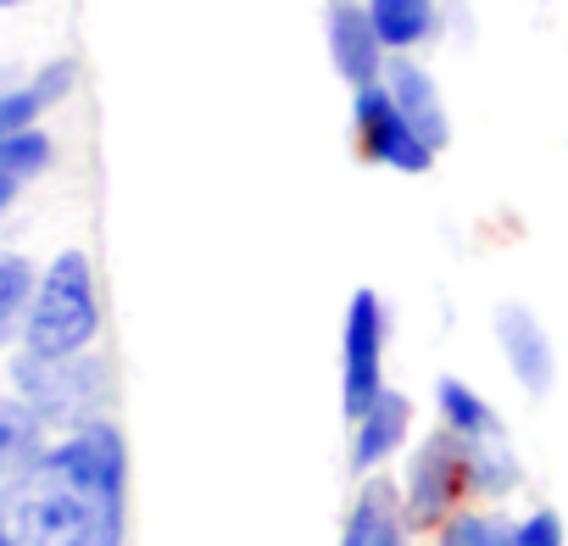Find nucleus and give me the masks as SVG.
Wrapping results in <instances>:
<instances>
[{
  "instance_id": "f257e3e1",
  "label": "nucleus",
  "mask_w": 568,
  "mask_h": 546,
  "mask_svg": "<svg viewBox=\"0 0 568 546\" xmlns=\"http://www.w3.org/2000/svg\"><path fill=\"white\" fill-rule=\"evenodd\" d=\"M123 429L90 418L0 485V546H123Z\"/></svg>"
},
{
  "instance_id": "f03ea898",
  "label": "nucleus",
  "mask_w": 568,
  "mask_h": 546,
  "mask_svg": "<svg viewBox=\"0 0 568 546\" xmlns=\"http://www.w3.org/2000/svg\"><path fill=\"white\" fill-rule=\"evenodd\" d=\"M101 335V291H95V262L68 245L45 262L34 302L23 313V352H45V357H73L90 352Z\"/></svg>"
},
{
  "instance_id": "7ed1b4c3",
  "label": "nucleus",
  "mask_w": 568,
  "mask_h": 546,
  "mask_svg": "<svg viewBox=\"0 0 568 546\" xmlns=\"http://www.w3.org/2000/svg\"><path fill=\"white\" fill-rule=\"evenodd\" d=\"M12 385L18 396L57 429H79L90 418H101L112 385H106V363L95 352H73V357H45V352H18L12 363Z\"/></svg>"
},
{
  "instance_id": "20e7f679",
  "label": "nucleus",
  "mask_w": 568,
  "mask_h": 546,
  "mask_svg": "<svg viewBox=\"0 0 568 546\" xmlns=\"http://www.w3.org/2000/svg\"><path fill=\"white\" fill-rule=\"evenodd\" d=\"M385 341H390V313L379 302V291H352L346 318H341V407L346 418H357L363 407L379 402L385 385Z\"/></svg>"
},
{
  "instance_id": "39448f33",
  "label": "nucleus",
  "mask_w": 568,
  "mask_h": 546,
  "mask_svg": "<svg viewBox=\"0 0 568 546\" xmlns=\"http://www.w3.org/2000/svg\"><path fill=\"white\" fill-rule=\"evenodd\" d=\"M352 129H357V145H363L379 168H396V173H429L435 156H440V151L396 112V101H390L385 84L352 90Z\"/></svg>"
},
{
  "instance_id": "423d86ee",
  "label": "nucleus",
  "mask_w": 568,
  "mask_h": 546,
  "mask_svg": "<svg viewBox=\"0 0 568 546\" xmlns=\"http://www.w3.org/2000/svg\"><path fill=\"white\" fill-rule=\"evenodd\" d=\"M463 491H474L468 485V441L440 429V435H429L413 452V468H407V485H402V507H407L413 524H440L457 507Z\"/></svg>"
},
{
  "instance_id": "0eeeda50",
  "label": "nucleus",
  "mask_w": 568,
  "mask_h": 546,
  "mask_svg": "<svg viewBox=\"0 0 568 546\" xmlns=\"http://www.w3.org/2000/svg\"><path fill=\"white\" fill-rule=\"evenodd\" d=\"M490 330H496L501 363H507V374L518 380V391H524L529 402L551 396V385H557V352H551V335H546L540 313H535L529 302H501L496 318H490Z\"/></svg>"
},
{
  "instance_id": "6e6552de",
  "label": "nucleus",
  "mask_w": 568,
  "mask_h": 546,
  "mask_svg": "<svg viewBox=\"0 0 568 546\" xmlns=\"http://www.w3.org/2000/svg\"><path fill=\"white\" fill-rule=\"evenodd\" d=\"M324 34H329V62L335 73L352 84V90H368L385 79L390 68V51L368 18L363 0H329V12H324Z\"/></svg>"
},
{
  "instance_id": "1a4fd4ad",
  "label": "nucleus",
  "mask_w": 568,
  "mask_h": 546,
  "mask_svg": "<svg viewBox=\"0 0 568 546\" xmlns=\"http://www.w3.org/2000/svg\"><path fill=\"white\" fill-rule=\"evenodd\" d=\"M385 90H390V101H396V112L440 151L446 140H452V118H446V95H440V84H435V73L424 68V62H413V57H390V68H385V79H379Z\"/></svg>"
},
{
  "instance_id": "9d476101",
  "label": "nucleus",
  "mask_w": 568,
  "mask_h": 546,
  "mask_svg": "<svg viewBox=\"0 0 568 546\" xmlns=\"http://www.w3.org/2000/svg\"><path fill=\"white\" fill-rule=\"evenodd\" d=\"M407 424H413V402L402 391H379V402L352 418V468L374 474L379 463H390L407 441Z\"/></svg>"
},
{
  "instance_id": "9b49d317",
  "label": "nucleus",
  "mask_w": 568,
  "mask_h": 546,
  "mask_svg": "<svg viewBox=\"0 0 568 546\" xmlns=\"http://www.w3.org/2000/svg\"><path fill=\"white\" fill-rule=\"evenodd\" d=\"M73 84H79V68L62 57V62H45L29 84L0 90V145H7L12 134H23V129H34L57 101H68V95H73Z\"/></svg>"
},
{
  "instance_id": "f8f14e48",
  "label": "nucleus",
  "mask_w": 568,
  "mask_h": 546,
  "mask_svg": "<svg viewBox=\"0 0 568 546\" xmlns=\"http://www.w3.org/2000/svg\"><path fill=\"white\" fill-rule=\"evenodd\" d=\"M363 7H368V18H374V29H379L390 57H413L429 40L446 34V7L440 0H363Z\"/></svg>"
},
{
  "instance_id": "ddd939ff",
  "label": "nucleus",
  "mask_w": 568,
  "mask_h": 546,
  "mask_svg": "<svg viewBox=\"0 0 568 546\" xmlns=\"http://www.w3.org/2000/svg\"><path fill=\"white\" fill-rule=\"evenodd\" d=\"M341 546H407V507H402V491L385 485V479L363 485V496H357L352 513H346Z\"/></svg>"
},
{
  "instance_id": "4468645a",
  "label": "nucleus",
  "mask_w": 568,
  "mask_h": 546,
  "mask_svg": "<svg viewBox=\"0 0 568 546\" xmlns=\"http://www.w3.org/2000/svg\"><path fill=\"white\" fill-rule=\"evenodd\" d=\"M45 418L23 402V396H0V485L12 474H23L40 452H45Z\"/></svg>"
},
{
  "instance_id": "2eb2a0df",
  "label": "nucleus",
  "mask_w": 568,
  "mask_h": 546,
  "mask_svg": "<svg viewBox=\"0 0 568 546\" xmlns=\"http://www.w3.org/2000/svg\"><path fill=\"white\" fill-rule=\"evenodd\" d=\"M435 407H440V429L463 435V441H485V435H501V418L496 407L457 374H440L435 380Z\"/></svg>"
},
{
  "instance_id": "dca6fc26",
  "label": "nucleus",
  "mask_w": 568,
  "mask_h": 546,
  "mask_svg": "<svg viewBox=\"0 0 568 546\" xmlns=\"http://www.w3.org/2000/svg\"><path fill=\"white\" fill-rule=\"evenodd\" d=\"M51 156H57V145H51V134H45L40 123L0 145V218L12 212V201L23 195L29 179H40V173L51 168Z\"/></svg>"
},
{
  "instance_id": "f3484780",
  "label": "nucleus",
  "mask_w": 568,
  "mask_h": 546,
  "mask_svg": "<svg viewBox=\"0 0 568 546\" xmlns=\"http://www.w3.org/2000/svg\"><path fill=\"white\" fill-rule=\"evenodd\" d=\"M518 479H524V468H518V457H513L507 435L468 441V485H474L479 496H507Z\"/></svg>"
},
{
  "instance_id": "a211bd4d",
  "label": "nucleus",
  "mask_w": 568,
  "mask_h": 546,
  "mask_svg": "<svg viewBox=\"0 0 568 546\" xmlns=\"http://www.w3.org/2000/svg\"><path fill=\"white\" fill-rule=\"evenodd\" d=\"M34 285H40V273L29 267V256L0 251V341L23 335V313L34 302Z\"/></svg>"
},
{
  "instance_id": "6ab92c4d",
  "label": "nucleus",
  "mask_w": 568,
  "mask_h": 546,
  "mask_svg": "<svg viewBox=\"0 0 568 546\" xmlns=\"http://www.w3.org/2000/svg\"><path fill=\"white\" fill-rule=\"evenodd\" d=\"M440 546H513V524L501 513H457L446 518Z\"/></svg>"
},
{
  "instance_id": "aec40b11",
  "label": "nucleus",
  "mask_w": 568,
  "mask_h": 546,
  "mask_svg": "<svg viewBox=\"0 0 568 546\" xmlns=\"http://www.w3.org/2000/svg\"><path fill=\"white\" fill-rule=\"evenodd\" d=\"M513 546H562V518L551 507H535L529 518L513 524Z\"/></svg>"
},
{
  "instance_id": "412c9836",
  "label": "nucleus",
  "mask_w": 568,
  "mask_h": 546,
  "mask_svg": "<svg viewBox=\"0 0 568 546\" xmlns=\"http://www.w3.org/2000/svg\"><path fill=\"white\" fill-rule=\"evenodd\" d=\"M12 7H29V0H0V12H12Z\"/></svg>"
}]
</instances>
